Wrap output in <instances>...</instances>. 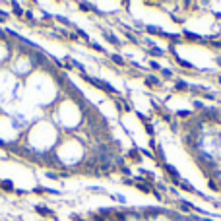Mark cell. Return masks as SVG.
Here are the masks:
<instances>
[{
    "instance_id": "cell-5",
    "label": "cell",
    "mask_w": 221,
    "mask_h": 221,
    "mask_svg": "<svg viewBox=\"0 0 221 221\" xmlns=\"http://www.w3.org/2000/svg\"><path fill=\"white\" fill-rule=\"evenodd\" d=\"M110 60H113L116 66H124V64H126V60H124L120 54H110Z\"/></svg>"
},
{
    "instance_id": "cell-14",
    "label": "cell",
    "mask_w": 221,
    "mask_h": 221,
    "mask_svg": "<svg viewBox=\"0 0 221 221\" xmlns=\"http://www.w3.org/2000/svg\"><path fill=\"white\" fill-rule=\"evenodd\" d=\"M12 8H14V14H16V16H24V10H21V6L18 2H12Z\"/></svg>"
},
{
    "instance_id": "cell-25",
    "label": "cell",
    "mask_w": 221,
    "mask_h": 221,
    "mask_svg": "<svg viewBox=\"0 0 221 221\" xmlns=\"http://www.w3.org/2000/svg\"><path fill=\"white\" fill-rule=\"evenodd\" d=\"M192 113H190V110H179V113H176V116H190Z\"/></svg>"
},
{
    "instance_id": "cell-23",
    "label": "cell",
    "mask_w": 221,
    "mask_h": 221,
    "mask_svg": "<svg viewBox=\"0 0 221 221\" xmlns=\"http://www.w3.org/2000/svg\"><path fill=\"white\" fill-rule=\"evenodd\" d=\"M161 72H163V76H165V78H173V72L169 70V68H161Z\"/></svg>"
},
{
    "instance_id": "cell-27",
    "label": "cell",
    "mask_w": 221,
    "mask_h": 221,
    "mask_svg": "<svg viewBox=\"0 0 221 221\" xmlns=\"http://www.w3.org/2000/svg\"><path fill=\"white\" fill-rule=\"evenodd\" d=\"M78 35H80V37H84V39H89V37H87V33L82 31V29H78Z\"/></svg>"
},
{
    "instance_id": "cell-13",
    "label": "cell",
    "mask_w": 221,
    "mask_h": 221,
    "mask_svg": "<svg viewBox=\"0 0 221 221\" xmlns=\"http://www.w3.org/2000/svg\"><path fill=\"white\" fill-rule=\"evenodd\" d=\"M99 213H101V215H105V217H110V215L115 213V210H113V208H101Z\"/></svg>"
},
{
    "instance_id": "cell-7",
    "label": "cell",
    "mask_w": 221,
    "mask_h": 221,
    "mask_svg": "<svg viewBox=\"0 0 221 221\" xmlns=\"http://www.w3.org/2000/svg\"><path fill=\"white\" fill-rule=\"evenodd\" d=\"M145 29H147L150 33H153V35H165L163 29H161V27H155V25H147Z\"/></svg>"
},
{
    "instance_id": "cell-1",
    "label": "cell",
    "mask_w": 221,
    "mask_h": 221,
    "mask_svg": "<svg viewBox=\"0 0 221 221\" xmlns=\"http://www.w3.org/2000/svg\"><path fill=\"white\" fill-rule=\"evenodd\" d=\"M82 78L85 80V82H89V84H93V85H97V87H101V89H105V91H109V93H116V95H119V91H116L109 82H103V80L91 78V76H87V74H82Z\"/></svg>"
},
{
    "instance_id": "cell-10",
    "label": "cell",
    "mask_w": 221,
    "mask_h": 221,
    "mask_svg": "<svg viewBox=\"0 0 221 221\" xmlns=\"http://www.w3.org/2000/svg\"><path fill=\"white\" fill-rule=\"evenodd\" d=\"M0 186H2V190H6V192L14 190V184H12L10 180H0Z\"/></svg>"
},
{
    "instance_id": "cell-26",
    "label": "cell",
    "mask_w": 221,
    "mask_h": 221,
    "mask_svg": "<svg viewBox=\"0 0 221 221\" xmlns=\"http://www.w3.org/2000/svg\"><path fill=\"white\" fill-rule=\"evenodd\" d=\"M145 130H147V134H150V136H153V132H155V130H153V126H151V124H145Z\"/></svg>"
},
{
    "instance_id": "cell-17",
    "label": "cell",
    "mask_w": 221,
    "mask_h": 221,
    "mask_svg": "<svg viewBox=\"0 0 221 221\" xmlns=\"http://www.w3.org/2000/svg\"><path fill=\"white\" fill-rule=\"evenodd\" d=\"M113 215H115L116 219H119V221H124V219H126V215H128V213H126V211H116V210H115V213H113Z\"/></svg>"
},
{
    "instance_id": "cell-20",
    "label": "cell",
    "mask_w": 221,
    "mask_h": 221,
    "mask_svg": "<svg viewBox=\"0 0 221 221\" xmlns=\"http://www.w3.org/2000/svg\"><path fill=\"white\" fill-rule=\"evenodd\" d=\"M54 20L60 21V24H64V25H70V20H66L64 16H54Z\"/></svg>"
},
{
    "instance_id": "cell-9",
    "label": "cell",
    "mask_w": 221,
    "mask_h": 221,
    "mask_svg": "<svg viewBox=\"0 0 221 221\" xmlns=\"http://www.w3.org/2000/svg\"><path fill=\"white\" fill-rule=\"evenodd\" d=\"M179 186H180L182 190H186V192H196V188H194L190 182H182V180H180V184H179Z\"/></svg>"
},
{
    "instance_id": "cell-36",
    "label": "cell",
    "mask_w": 221,
    "mask_h": 221,
    "mask_svg": "<svg viewBox=\"0 0 221 221\" xmlns=\"http://www.w3.org/2000/svg\"><path fill=\"white\" fill-rule=\"evenodd\" d=\"M215 62H217V64L221 66V56H217V58H215Z\"/></svg>"
},
{
    "instance_id": "cell-4",
    "label": "cell",
    "mask_w": 221,
    "mask_h": 221,
    "mask_svg": "<svg viewBox=\"0 0 221 221\" xmlns=\"http://www.w3.org/2000/svg\"><path fill=\"white\" fill-rule=\"evenodd\" d=\"M103 35H105V39H107L109 43H113V45H116V47H120V41L116 39V35H113V33H109V31H103Z\"/></svg>"
},
{
    "instance_id": "cell-21",
    "label": "cell",
    "mask_w": 221,
    "mask_h": 221,
    "mask_svg": "<svg viewBox=\"0 0 221 221\" xmlns=\"http://www.w3.org/2000/svg\"><path fill=\"white\" fill-rule=\"evenodd\" d=\"M208 184H210V188H211V190H219V184H217L215 180H213V179H210V182H208Z\"/></svg>"
},
{
    "instance_id": "cell-28",
    "label": "cell",
    "mask_w": 221,
    "mask_h": 221,
    "mask_svg": "<svg viewBox=\"0 0 221 221\" xmlns=\"http://www.w3.org/2000/svg\"><path fill=\"white\" fill-rule=\"evenodd\" d=\"M194 107H196V109H206V107H204V103H202V101H196V105H194Z\"/></svg>"
},
{
    "instance_id": "cell-6",
    "label": "cell",
    "mask_w": 221,
    "mask_h": 221,
    "mask_svg": "<svg viewBox=\"0 0 221 221\" xmlns=\"http://www.w3.org/2000/svg\"><path fill=\"white\" fill-rule=\"evenodd\" d=\"M173 56H175V60H176V62H179V64L182 66V68H190V70H192V68H194V66H192V64H190L188 60H182V58H180V56H176V54H173Z\"/></svg>"
},
{
    "instance_id": "cell-12",
    "label": "cell",
    "mask_w": 221,
    "mask_h": 221,
    "mask_svg": "<svg viewBox=\"0 0 221 221\" xmlns=\"http://www.w3.org/2000/svg\"><path fill=\"white\" fill-rule=\"evenodd\" d=\"M136 186L142 190V192H151V188H150V184H147V182H136Z\"/></svg>"
},
{
    "instance_id": "cell-30",
    "label": "cell",
    "mask_w": 221,
    "mask_h": 221,
    "mask_svg": "<svg viewBox=\"0 0 221 221\" xmlns=\"http://www.w3.org/2000/svg\"><path fill=\"white\" fill-rule=\"evenodd\" d=\"M204 97H208V99H215V95H213V93H204Z\"/></svg>"
},
{
    "instance_id": "cell-2",
    "label": "cell",
    "mask_w": 221,
    "mask_h": 221,
    "mask_svg": "<svg viewBox=\"0 0 221 221\" xmlns=\"http://www.w3.org/2000/svg\"><path fill=\"white\" fill-rule=\"evenodd\" d=\"M221 120V113H219V109H204V113H202V120Z\"/></svg>"
},
{
    "instance_id": "cell-31",
    "label": "cell",
    "mask_w": 221,
    "mask_h": 221,
    "mask_svg": "<svg viewBox=\"0 0 221 221\" xmlns=\"http://www.w3.org/2000/svg\"><path fill=\"white\" fill-rule=\"evenodd\" d=\"M120 171H122L124 175H130V169H128V167H122V169H120Z\"/></svg>"
},
{
    "instance_id": "cell-24",
    "label": "cell",
    "mask_w": 221,
    "mask_h": 221,
    "mask_svg": "<svg viewBox=\"0 0 221 221\" xmlns=\"http://www.w3.org/2000/svg\"><path fill=\"white\" fill-rule=\"evenodd\" d=\"M89 47H91V49H95V50H99V53H103V47H101V45H97V43H89Z\"/></svg>"
},
{
    "instance_id": "cell-11",
    "label": "cell",
    "mask_w": 221,
    "mask_h": 221,
    "mask_svg": "<svg viewBox=\"0 0 221 221\" xmlns=\"http://www.w3.org/2000/svg\"><path fill=\"white\" fill-rule=\"evenodd\" d=\"M145 84H147V85H159L161 82H159L155 76H147V78H145Z\"/></svg>"
},
{
    "instance_id": "cell-29",
    "label": "cell",
    "mask_w": 221,
    "mask_h": 221,
    "mask_svg": "<svg viewBox=\"0 0 221 221\" xmlns=\"http://www.w3.org/2000/svg\"><path fill=\"white\" fill-rule=\"evenodd\" d=\"M93 221H105V219H103L101 215H95V213H93Z\"/></svg>"
},
{
    "instance_id": "cell-18",
    "label": "cell",
    "mask_w": 221,
    "mask_h": 221,
    "mask_svg": "<svg viewBox=\"0 0 221 221\" xmlns=\"http://www.w3.org/2000/svg\"><path fill=\"white\" fill-rule=\"evenodd\" d=\"M150 53H151L153 56H163V49H159V47H151Z\"/></svg>"
},
{
    "instance_id": "cell-19",
    "label": "cell",
    "mask_w": 221,
    "mask_h": 221,
    "mask_svg": "<svg viewBox=\"0 0 221 221\" xmlns=\"http://www.w3.org/2000/svg\"><path fill=\"white\" fill-rule=\"evenodd\" d=\"M128 155H130L132 159H140V150H138V147H134V150H132Z\"/></svg>"
},
{
    "instance_id": "cell-15",
    "label": "cell",
    "mask_w": 221,
    "mask_h": 221,
    "mask_svg": "<svg viewBox=\"0 0 221 221\" xmlns=\"http://www.w3.org/2000/svg\"><path fill=\"white\" fill-rule=\"evenodd\" d=\"M37 211H39L41 215H49V213H53V211L47 208V206H37Z\"/></svg>"
},
{
    "instance_id": "cell-34",
    "label": "cell",
    "mask_w": 221,
    "mask_h": 221,
    "mask_svg": "<svg viewBox=\"0 0 221 221\" xmlns=\"http://www.w3.org/2000/svg\"><path fill=\"white\" fill-rule=\"evenodd\" d=\"M122 182H124V184H134V180H132V179H124Z\"/></svg>"
},
{
    "instance_id": "cell-37",
    "label": "cell",
    "mask_w": 221,
    "mask_h": 221,
    "mask_svg": "<svg viewBox=\"0 0 221 221\" xmlns=\"http://www.w3.org/2000/svg\"><path fill=\"white\" fill-rule=\"evenodd\" d=\"M219 82H221V78H219Z\"/></svg>"
},
{
    "instance_id": "cell-32",
    "label": "cell",
    "mask_w": 221,
    "mask_h": 221,
    "mask_svg": "<svg viewBox=\"0 0 221 221\" xmlns=\"http://www.w3.org/2000/svg\"><path fill=\"white\" fill-rule=\"evenodd\" d=\"M115 200H116V202H120V204H122V202H124V198H122V196H119V194H116V196H115Z\"/></svg>"
},
{
    "instance_id": "cell-8",
    "label": "cell",
    "mask_w": 221,
    "mask_h": 221,
    "mask_svg": "<svg viewBox=\"0 0 221 221\" xmlns=\"http://www.w3.org/2000/svg\"><path fill=\"white\" fill-rule=\"evenodd\" d=\"M182 35H184V37H186V39H194V41H198V43H204V39H202V37H200V35H196V33H190V31H184Z\"/></svg>"
},
{
    "instance_id": "cell-16",
    "label": "cell",
    "mask_w": 221,
    "mask_h": 221,
    "mask_svg": "<svg viewBox=\"0 0 221 221\" xmlns=\"http://www.w3.org/2000/svg\"><path fill=\"white\" fill-rule=\"evenodd\" d=\"M188 84L186 82H182V80H179V82H176V89H179V91H184V89H188Z\"/></svg>"
},
{
    "instance_id": "cell-35",
    "label": "cell",
    "mask_w": 221,
    "mask_h": 221,
    "mask_svg": "<svg viewBox=\"0 0 221 221\" xmlns=\"http://www.w3.org/2000/svg\"><path fill=\"white\" fill-rule=\"evenodd\" d=\"M72 219H74V221H84L82 217H78V215H72Z\"/></svg>"
},
{
    "instance_id": "cell-22",
    "label": "cell",
    "mask_w": 221,
    "mask_h": 221,
    "mask_svg": "<svg viewBox=\"0 0 221 221\" xmlns=\"http://www.w3.org/2000/svg\"><path fill=\"white\" fill-rule=\"evenodd\" d=\"M150 68H151V70H161V66H159V62L151 60V62H150Z\"/></svg>"
},
{
    "instance_id": "cell-33",
    "label": "cell",
    "mask_w": 221,
    "mask_h": 221,
    "mask_svg": "<svg viewBox=\"0 0 221 221\" xmlns=\"http://www.w3.org/2000/svg\"><path fill=\"white\" fill-rule=\"evenodd\" d=\"M47 176H50V179H56L58 175H56V173H49V171H47Z\"/></svg>"
},
{
    "instance_id": "cell-3",
    "label": "cell",
    "mask_w": 221,
    "mask_h": 221,
    "mask_svg": "<svg viewBox=\"0 0 221 221\" xmlns=\"http://www.w3.org/2000/svg\"><path fill=\"white\" fill-rule=\"evenodd\" d=\"M163 167H165V171L169 173V176H173V179H175L173 182H175V184H180V175H179V171H176L173 165H169V163H165Z\"/></svg>"
}]
</instances>
